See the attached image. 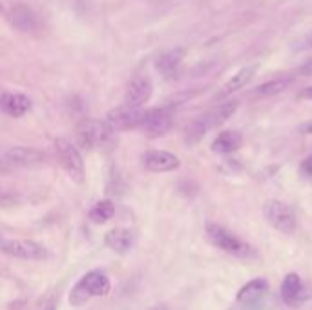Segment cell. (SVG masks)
I'll use <instances>...</instances> for the list:
<instances>
[{"instance_id": "30bf717a", "label": "cell", "mask_w": 312, "mask_h": 310, "mask_svg": "<svg viewBox=\"0 0 312 310\" xmlns=\"http://www.w3.org/2000/svg\"><path fill=\"white\" fill-rule=\"evenodd\" d=\"M141 117L143 111H139V108H119V110L111 111L106 117V123L111 130L117 133L121 130H130V128H139Z\"/></svg>"}, {"instance_id": "f546056e", "label": "cell", "mask_w": 312, "mask_h": 310, "mask_svg": "<svg viewBox=\"0 0 312 310\" xmlns=\"http://www.w3.org/2000/svg\"><path fill=\"white\" fill-rule=\"evenodd\" d=\"M305 48L312 49V35H308V37H307V41H305Z\"/></svg>"}, {"instance_id": "4fadbf2b", "label": "cell", "mask_w": 312, "mask_h": 310, "mask_svg": "<svg viewBox=\"0 0 312 310\" xmlns=\"http://www.w3.org/2000/svg\"><path fill=\"white\" fill-rule=\"evenodd\" d=\"M31 108V101L22 93H13V91H6L0 95V110L4 111L9 117H22Z\"/></svg>"}, {"instance_id": "83f0119b", "label": "cell", "mask_w": 312, "mask_h": 310, "mask_svg": "<svg viewBox=\"0 0 312 310\" xmlns=\"http://www.w3.org/2000/svg\"><path fill=\"white\" fill-rule=\"evenodd\" d=\"M300 133H303V135H312V119H308L307 123H303V124H300Z\"/></svg>"}, {"instance_id": "d6986e66", "label": "cell", "mask_w": 312, "mask_h": 310, "mask_svg": "<svg viewBox=\"0 0 312 310\" xmlns=\"http://www.w3.org/2000/svg\"><path fill=\"white\" fill-rule=\"evenodd\" d=\"M301 292V279L298 274H288L285 276L283 283H281V298L287 305H298V298Z\"/></svg>"}, {"instance_id": "cb8c5ba5", "label": "cell", "mask_w": 312, "mask_h": 310, "mask_svg": "<svg viewBox=\"0 0 312 310\" xmlns=\"http://www.w3.org/2000/svg\"><path fill=\"white\" fill-rule=\"evenodd\" d=\"M90 298H91V296L88 294L86 288H84L81 283H77V285L73 286V290L70 292V303H71V305H75V306L84 305V303H86Z\"/></svg>"}, {"instance_id": "4316f807", "label": "cell", "mask_w": 312, "mask_h": 310, "mask_svg": "<svg viewBox=\"0 0 312 310\" xmlns=\"http://www.w3.org/2000/svg\"><path fill=\"white\" fill-rule=\"evenodd\" d=\"M300 170H301V173H303V176L312 177V155H308L307 159H305L303 163H301Z\"/></svg>"}, {"instance_id": "8fae6325", "label": "cell", "mask_w": 312, "mask_h": 310, "mask_svg": "<svg viewBox=\"0 0 312 310\" xmlns=\"http://www.w3.org/2000/svg\"><path fill=\"white\" fill-rule=\"evenodd\" d=\"M9 22L22 33H33L41 28L38 16L35 15L33 9H29L28 6L24 4H18L15 6V8H11V11H9Z\"/></svg>"}, {"instance_id": "44dd1931", "label": "cell", "mask_w": 312, "mask_h": 310, "mask_svg": "<svg viewBox=\"0 0 312 310\" xmlns=\"http://www.w3.org/2000/svg\"><path fill=\"white\" fill-rule=\"evenodd\" d=\"M267 290V279L263 278H258V279H252V281H248L245 286H241V290H239L238 294H236V301H254V299H258L259 296L263 294Z\"/></svg>"}, {"instance_id": "3957f363", "label": "cell", "mask_w": 312, "mask_h": 310, "mask_svg": "<svg viewBox=\"0 0 312 310\" xmlns=\"http://www.w3.org/2000/svg\"><path fill=\"white\" fill-rule=\"evenodd\" d=\"M263 216L267 223L281 234H292L296 230V216L288 204L278 199H270L263 206Z\"/></svg>"}, {"instance_id": "7c38bea8", "label": "cell", "mask_w": 312, "mask_h": 310, "mask_svg": "<svg viewBox=\"0 0 312 310\" xmlns=\"http://www.w3.org/2000/svg\"><path fill=\"white\" fill-rule=\"evenodd\" d=\"M185 53L186 51L183 48H173V49H168V51H164L155 62L157 71H159L164 79H176L181 70Z\"/></svg>"}, {"instance_id": "ba28073f", "label": "cell", "mask_w": 312, "mask_h": 310, "mask_svg": "<svg viewBox=\"0 0 312 310\" xmlns=\"http://www.w3.org/2000/svg\"><path fill=\"white\" fill-rule=\"evenodd\" d=\"M153 93V84L146 75H135L128 84L126 95H124V106L126 108H141L146 104Z\"/></svg>"}, {"instance_id": "7402d4cb", "label": "cell", "mask_w": 312, "mask_h": 310, "mask_svg": "<svg viewBox=\"0 0 312 310\" xmlns=\"http://www.w3.org/2000/svg\"><path fill=\"white\" fill-rule=\"evenodd\" d=\"M113 216H115V204L108 199L99 201L93 208L90 210V219L93 223H97V225H103V223L110 221Z\"/></svg>"}, {"instance_id": "ac0fdd59", "label": "cell", "mask_w": 312, "mask_h": 310, "mask_svg": "<svg viewBox=\"0 0 312 310\" xmlns=\"http://www.w3.org/2000/svg\"><path fill=\"white\" fill-rule=\"evenodd\" d=\"M294 79L288 77V75H281V77H274L270 81L263 82V84L256 86L254 90V97H274V95H279L281 91H285L288 86H292Z\"/></svg>"}, {"instance_id": "484cf974", "label": "cell", "mask_w": 312, "mask_h": 310, "mask_svg": "<svg viewBox=\"0 0 312 310\" xmlns=\"http://www.w3.org/2000/svg\"><path fill=\"white\" fill-rule=\"evenodd\" d=\"M298 75H301V77H312V59L303 62V64L298 68Z\"/></svg>"}, {"instance_id": "5bb4252c", "label": "cell", "mask_w": 312, "mask_h": 310, "mask_svg": "<svg viewBox=\"0 0 312 310\" xmlns=\"http://www.w3.org/2000/svg\"><path fill=\"white\" fill-rule=\"evenodd\" d=\"M79 283L86 288V292L91 296V298H93V296H97V298H101V296H108L110 294V290H111L110 278H108L106 274L99 272V270L88 272Z\"/></svg>"}, {"instance_id": "5b68a950", "label": "cell", "mask_w": 312, "mask_h": 310, "mask_svg": "<svg viewBox=\"0 0 312 310\" xmlns=\"http://www.w3.org/2000/svg\"><path fill=\"white\" fill-rule=\"evenodd\" d=\"M55 151H57L59 163L62 164L70 177L81 183L84 179V163H82L79 146L68 139H57L55 141Z\"/></svg>"}, {"instance_id": "9c48e42d", "label": "cell", "mask_w": 312, "mask_h": 310, "mask_svg": "<svg viewBox=\"0 0 312 310\" xmlns=\"http://www.w3.org/2000/svg\"><path fill=\"white\" fill-rule=\"evenodd\" d=\"M143 164L148 171L153 173H166V171H173L179 168V157L170 151L164 150H152L146 151L143 155Z\"/></svg>"}, {"instance_id": "9a60e30c", "label": "cell", "mask_w": 312, "mask_h": 310, "mask_svg": "<svg viewBox=\"0 0 312 310\" xmlns=\"http://www.w3.org/2000/svg\"><path fill=\"white\" fill-rule=\"evenodd\" d=\"M254 73H256V70L252 68V66H248V68H241L239 71H236V73L221 86V91L218 93V99H226L228 95L243 90V88H245V86L254 79Z\"/></svg>"}, {"instance_id": "603a6c76", "label": "cell", "mask_w": 312, "mask_h": 310, "mask_svg": "<svg viewBox=\"0 0 312 310\" xmlns=\"http://www.w3.org/2000/svg\"><path fill=\"white\" fill-rule=\"evenodd\" d=\"M208 124L205 123V119L199 117V119H193L192 123L188 124V128H186L185 131V141L188 144H196L199 143V141L205 137V133L208 131Z\"/></svg>"}, {"instance_id": "277c9868", "label": "cell", "mask_w": 312, "mask_h": 310, "mask_svg": "<svg viewBox=\"0 0 312 310\" xmlns=\"http://www.w3.org/2000/svg\"><path fill=\"white\" fill-rule=\"evenodd\" d=\"M44 163V153L37 148L15 146L0 155V171H9L13 168H26Z\"/></svg>"}, {"instance_id": "52a82bcc", "label": "cell", "mask_w": 312, "mask_h": 310, "mask_svg": "<svg viewBox=\"0 0 312 310\" xmlns=\"http://www.w3.org/2000/svg\"><path fill=\"white\" fill-rule=\"evenodd\" d=\"M0 250L11 257L41 261L48 257V250L35 241L28 239H0Z\"/></svg>"}, {"instance_id": "7a4b0ae2", "label": "cell", "mask_w": 312, "mask_h": 310, "mask_svg": "<svg viewBox=\"0 0 312 310\" xmlns=\"http://www.w3.org/2000/svg\"><path fill=\"white\" fill-rule=\"evenodd\" d=\"M206 236L212 241L213 246H218L219 250L230 254V256L241 257V259H246V257H254L256 252L246 241L239 239L236 234L228 232L226 228L219 225H208L206 226Z\"/></svg>"}, {"instance_id": "d4e9b609", "label": "cell", "mask_w": 312, "mask_h": 310, "mask_svg": "<svg viewBox=\"0 0 312 310\" xmlns=\"http://www.w3.org/2000/svg\"><path fill=\"white\" fill-rule=\"evenodd\" d=\"M21 203V197L13 192H6V190H0V208H11Z\"/></svg>"}, {"instance_id": "6da1fadb", "label": "cell", "mask_w": 312, "mask_h": 310, "mask_svg": "<svg viewBox=\"0 0 312 310\" xmlns=\"http://www.w3.org/2000/svg\"><path fill=\"white\" fill-rule=\"evenodd\" d=\"M115 131L108 126L106 121L82 119L77 126V146L82 150H93L97 146H108L113 141Z\"/></svg>"}, {"instance_id": "f1b7e54d", "label": "cell", "mask_w": 312, "mask_h": 310, "mask_svg": "<svg viewBox=\"0 0 312 310\" xmlns=\"http://www.w3.org/2000/svg\"><path fill=\"white\" fill-rule=\"evenodd\" d=\"M298 99H307V101H312V86L303 88V90L298 93Z\"/></svg>"}, {"instance_id": "1f68e13d", "label": "cell", "mask_w": 312, "mask_h": 310, "mask_svg": "<svg viewBox=\"0 0 312 310\" xmlns=\"http://www.w3.org/2000/svg\"><path fill=\"white\" fill-rule=\"evenodd\" d=\"M2 11H4V8H2V4H0V13H2Z\"/></svg>"}, {"instance_id": "8992f818", "label": "cell", "mask_w": 312, "mask_h": 310, "mask_svg": "<svg viewBox=\"0 0 312 310\" xmlns=\"http://www.w3.org/2000/svg\"><path fill=\"white\" fill-rule=\"evenodd\" d=\"M173 126L172 111L168 108H155V110L143 111L139 128L146 133V137L155 139V137H163L166 135Z\"/></svg>"}, {"instance_id": "2e32d148", "label": "cell", "mask_w": 312, "mask_h": 310, "mask_svg": "<svg viewBox=\"0 0 312 310\" xmlns=\"http://www.w3.org/2000/svg\"><path fill=\"white\" fill-rule=\"evenodd\" d=\"M241 143H243L241 133H238V131H234V130H226V131H221V133L213 139L212 151L221 153V155L234 153L238 148H241Z\"/></svg>"}, {"instance_id": "e0dca14e", "label": "cell", "mask_w": 312, "mask_h": 310, "mask_svg": "<svg viewBox=\"0 0 312 310\" xmlns=\"http://www.w3.org/2000/svg\"><path fill=\"white\" fill-rule=\"evenodd\" d=\"M104 243H106L108 248H111L113 252L124 254L133 245V234L126 228H113L104 236Z\"/></svg>"}, {"instance_id": "d6a6232c", "label": "cell", "mask_w": 312, "mask_h": 310, "mask_svg": "<svg viewBox=\"0 0 312 310\" xmlns=\"http://www.w3.org/2000/svg\"><path fill=\"white\" fill-rule=\"evenodd\" d=\"M49 310H53V308H49Z\"/></svg>"}, {"instance_id": "ffe728a7", "label": "cell", "mask_w": 312, "mask_h": 310, "mask_svg": "<svg viewBox=\"0 0 312 310\" xmlns=\"http://www.w3.org/2000/svg\"><path fill=\"white\" fill-rule=\"evenodd\" d=\"M238 110V102H223L219 106H216L212 111H208L206 115H203L205 123L208 124V128H216L219 124H223L230 115Z\"/></svg>"}, {"instance_id": "4dcf8cb0", "label": "cell", "mask_w": 312, "mask_h": 310, "mask_svg": "<svg viewBox=\"0 0 312 310\" xmlns=\"http://www.w3.org/2000/svg\"><path fill=\"white\" fill-rule=\"evenodd\" d=\"M153 310H166V308H163V306H159V308H153Z\"/></svg>"}]
</instances>
